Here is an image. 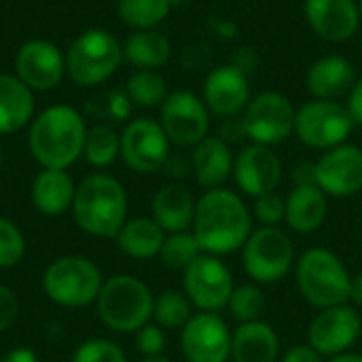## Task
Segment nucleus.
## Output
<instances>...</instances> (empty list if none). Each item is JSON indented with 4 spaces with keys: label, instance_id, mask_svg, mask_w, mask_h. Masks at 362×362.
<instances>
[{
    "label": "nucleus",
    "instance_id": "obj_13",
    "mask_svg": "<svg viewBox=\"0 0 362 362\" xmlns=\"http://www.w3.org/2000/svg\"><path fill=\"white\" fill-rule=\"evenodd\" d=\"M362 333V318L354 305L344 303L320 310L308 329V344L322 356L335 358L352 350Z\"/></svg>",
    "mask_w": 362,
    "mask_h": 362
},
{
    "label": "nucleus",
    "instance_id": "obj_53",
    "mask_svg": "<svg viewBox=\"0 0 362 362\" xmlns=\"http://www.w3.org/2000/svg\"><path fill=\"white\" fill-rule=\"evenodd\" d=\"M358 15H361V23H362V0H358Z\"/></svg>",
    "mask_w": 362,
    "mask_h": 362
},
{
    "label": "nucleus",
    "instance_id": "obj_26",
    "mask_svg": "<svg viewBox=\"0 0 362 362\" xmlns=\"http://www.w3.org/2000/svg\"><path fill=\"white\" fill-rule=\"evenodd\" d=\"M76 185L68 170H40L32 182L30 197L34 208L45 216H62L72 210Z\"/></svg>",
    "mask_w": 362,
    "mask_h": 362
},
{
    "label": "nucleus",
    "instance_id": "obj_51",
    "mask_svg": "<svg viewBox=\"0 0 362 362\" xmlns=\"http://www.w3.org/2000/svg\"><path fill=\"white\" fill-rule=\"evenodd\" d=\"M142 362H170V361L161 354V356H144V361Z\"/></svg>",
    "mask_w": 362,
    "mask_h": 362
},
{
    "label": "nucleus",
    "instance_id": "obj_19",
    "mask_svg": "<svg viewBox=\"0 0 362 362\" xmlns=\"http://www.w3.org/2000/svg\"><path fill=\"white\" fill-rule=\"evenodd\" d=\"M202 100L208 106L210 115H216L221 119L240 117L250 102L248 76L231 64L216 66L204 81Z\"/></svg>",
    "mask_w": 362,
    "mask_h": 362
},
{
    "label": "nucleus",
    "instance_id": "obj_21",
    "mask_svg": "<svg viewBox=\"0 0 362 362\" xmlns=\"http://www.w3.org/2000/svg\"><path fill=\"white\" fill-rule=\"evenodd\" d=\"M356 81L358 78L354 64L337 53L316 59L305 76L308 91L316 100H339L341 95L352 91Z\"/></svg>",
    "mask_w": 362,
    "mask_h": 362
},
{
    "label": "nucleus",
    "instance_id": "obj_37",
    "mask_svg": "<svg viewBox=\"0 0 362 362\" xmlns=\"http://www.w3.org/2000/svg\"><path fill=\"white\" fill-rule=\"evenodd\" d=\"M72 362H127V356L123 348L115 344L112 339L93 337V339L83 341L74 350Z\"/></svg>",
    "mask_w": 362,
    "mask_h": 362
},
{
    "label": "nucleus",
    "instance_id": "obj_11",
    "mask_svg": "<svg viewBox=\"0 0 362 362\" xmlns=\"http://www.w3.org/2000/svg\"><path fill=\"white\" fill-rule=\"evenodd\" d=\"M182 288L193 308L218 314L227 308L235 284L229 267L218 257L202 252L182 272Z\"/></svg>",
    "mask_w": 362,
    "mask_h": 362
},
{
    "label": "nucleus",
    "instance_id": "obj_22",
    "mask_svg": "<svg viewBox=\"0 0 362 362\" xmlns=\"http://www.w3.org/2000/svg\"><path fill=\"white\" fill-rule=\"evenodd\" d=\"M233 161L235 155L231 146L218 136H208L193 146L191 172L204 189H221L227 178L233 176Z\"/></svg>",
    "mask_w": 362,
    "mask_h": 362
},
{
    "label": "nucleus",
    "instance_id": "obj_35",
    "mask_svg": "<svg viewBox=\"0 0 362 362\" xmlns=\"http://www.w3.org/2000/svg\"><path fill=\"white\" fill-rule=\"evenodd\" d=\"M231 316L240 322H255V320H263V312H265V295L257 284H240L233 288L229 303H227Z\"/></svg>",
    "mask_w": 362,
    "mask_h": 362
},
{
    "label": "nucleus",
    "instance_id": "obj_24",
    "mask_svg": "<svg viewBox=\"0 0 362 362\" xmlns=\"http://www.w3.org/2000/svg\"><path fill=\"white\" fill-rule=\"evenodd\" d=\"M280 337L265 320L240 325L231 333V361L233 362H278Z\"/></svg>",
    "mask_w": 362,
    "mask_h": 362
},
{
    "label": "nucleus",
    "instance_id": "obj_18",
    "mask_svg": "<svg viewBox=\"0 0 362 362\" xmlns=\"http://www.w3.org/2000/svg\"><path fill=\"white\" fill-rule=\"evenodd\" d=\"M233 178L240 191L255 199L274 193L282 182V159L272 146L252 142L235 155Z\"/></svg>",
    "mask_w": 362,
    "mask_h": 362
},
{
    "label": "nucleus",
    "instance_id": "obj_8",
    "mask_svg": "<svg viewBox=\"0 0 362 362\" xmlns=\"http://www.w3.org/2000/svg\"><path fill=\"white\" fill-rule=\"evenodd\" d=\"M242 265L257 284H276L288 276L295 265V246L280 227L252 229L242 246Z\"/></svg>",
    "mask_w": 362,
    "mask_h": 362
},
{
    "label": "nucleus",
    "instance_id": "obj_38",
    "mask_svg": "<svg viewBox=\"0 0 362 362\" xmlns=\"http://www.w3.org/2000/svg\"><path fill=\"white\" fill-rule=\"evenodd\" d=\"M286 214V199L280 197L276 191L261 195L255 199V208H252V216L263 225V227H278L284 221Z\"/></svg>",
    "mask_w": 362,
    "mask_h": 362
},
{
    "label": "nucleus",
    "instance_id": "obj_34",
    "mask_svg": "<svg viewBox=\"0 0 362 362\" xmlns=\"http://www.w3.org/2000/svg\"><path fill=\"white\" fill-rule=\"evenodd\" d=\"M202 255V248L193 235V231H178V233H168L165 242L161 246V261L170 269H187L197 257Z\"/></svg>",
    "mask_w": 362,
    "mask_h": 362
},
{
    "label": "nucleus",
    "instance_id": "obj_29",
    "mask_svg": "<svg viewBox=\"0 0 362 362\" xmlns=\"http://www.w3.org/2000/svg\"><path fill=\"white\" fill-rule=\"evenodd\" d=\"M123 57L136 70H159L172 57V42L163 32L136 30L123 45Z\"/></svg>",
    "mask_w": 362,
    "mask_h": 362
},
{
    "label": "nucleus",
    "instance_id": "obj_9",
    "mask_svg": "<svg viewBox=\"0 0 362 362\" xmlns=\"http://www.w3.org/2000/svg\"><path fill=\"white\" fill-rule=\"evenodd\" d=\"M354 127L348 106L337 100H312L303 104L295 117L297 138L316 151H331L346 144Z\"/></svg>",
    "mask_w": 362,
    "mask_h": 362
},
{
    "label": "nucleus",
    "instance_id": "obj_5",
    "mask_svg": "<svg viewBox=\"0 0 362 362\" xmlns=\"http://www.w3.org/2000/svg\"><path fill=\"white\" fill-rule=\"evenodd\" d=\"M301 297L316 310L344 305L350 301L352 276L344 261L327 248L305 250L295 267Z\"/></svg>",
    "mask_w": 362,
    "mask_h": 362
},
{
    "label": "nucleus",
    "instance_id": "obj_43",
    "mask_svg": "<svg viewBox=\"0 0 362 362\" xmlns=\"http://www.w3.org/2000/svg\"><path fill=\"white\" fill-rule=\"evenodd\" d=\"M231 66H235L240 72H244V74L248 76L250 72L257 70V66H259V55H257V51H255L252 47H240V49L233 53V57H231Z\"/></svg>",
    "mask_w": 362,
    "mask_h": 362
},
{
    "label": "nucleus",
    "instance_id": "obj_54",
    "mask_svg": "<svg viewBox=\"0 0 362 362\" xmlns=\"http://www.w3.org/2000/svg\"><path fill=\"white\" fill-rule=\"evenodd\" d=\"M0 170H2V146H0Z\"/></svg>",
    "mask_w": 362,
    "mask_h": 362
},
{
    "label": "nucleus",
    "instance_id": "obj_45",
    "mask_svg": "<svg viewBox=\"0 0 362 362\" xmlns=\"http://www.w3.org/2000/svg\"><path fill=\"white\" fill-rule=\"evenodd\" d=\"M348 110L354 119V125L362 127V78L354 83L352 91L348 93Z\"/></svg>",
    "mask_w": 362,
    "mask_h": 362
},
{
    "label": "nucleus",
    "instance_id": "obj_40",
    "mask_svg": "<svg viewBox=\"0 0 362 362\" xmlns=\"http://www.w3.org/2000/svg\"><path fill=\"white\" fill-rule=\"evenodd\" d=\"M17 316H19V301L15 293L8 286L0 284V333L8 331L15 325Z\"/></svg>",
    "mask_w": 362,
    "mask_h": 362
},
{
    "label": "nucleus",
    "instance_id": "obj_2",
    "mask_svg": "<svg viewBox=\"0 0 362 362\" xmlns=\"http://www.w3.org/2000/svg\"><path fill=\"white\" fill-rule=\"evenodd\" d=\"M87 123L68 104H53L30 123L28 146L36 163L45 170H68L83 155Z\"/></svg>",
    "mask_w": 362,
    "mask_h": 362
},
{
    "label": "nucleus",
    "instance_id": "obj_3",
    "mask_svg": "<svg viewBox=\"0 0 362 362\" xmlns=\"http://www.w3.org/2000/svg\"><path fill=\"white\" fill-rule=\"evenodd\" d=\"M129 199L125 187L108 174H91L76 185L72 218L87 235L117 238L127 221Z\"/></svg>",
    "mask_w": 362,
    "mask_h": 362
},
{
    "label": "nucleus",
    "instance_id": "obj_48",
    "mask_svg": "<svg viewBox=\"0 0 362 362\" xmlns=\"http://www.w3.org/2000/svg\"><path fill=\"white\" fill-rule=\"evenodd\" d=\"M165 172L170 174V176H174V178H185V174L191 170V163H187L182 157H168V161H165Z\"/></svg>",
    "mask_w": 362,
    "mask_h": 362
},
{
    "label": "nucleus",
    "instance_id": "obj_36",
    "mask_svg": "<svg viewBox=\"0 0 362 362\" xmlns=\"http://www.w3.org/2000/svg\"><path fill=\"white\" fill-rule=\"evenodd\" d=\"M25 255V238L21 229L11 221L0 216V269L15 267Z\"/></svg>",
    "mask_w": 362,
    "mask_h": 362
},
{
    "label": "nucleus",
    "instance_id": "obj_1",
    "mask_svg": "<svg viewBox=\"0 0 362 362\" xmlns=\"http://www.w3.org/2000/svg\"><path fill=\"white\" fill-rule=\"evenodd\" d=\"M252 233V214L244 199L221 187L206 191L195 204L193 235L206 255L223 257L240 250Z\"/></svg>",
    "mask_w": 362,
    "mask_h": 362
},
{
    "label": "nucleus",
    "instance_id": "obj_46",
    "mask_svg": "<svg viewBox=\"0 0 362 362\" xmlns=\"http://www.w3.org/2000/svg\"><path fill=\"white\" fill-rule=\"evenodd\" d=\"M293 182H295V187H299V185H316L314 163H299L293 170Z\"/></svg>",
    "mask_w": 362,
    "mask_h": 362
},
{
    "label": "nucleus",
    "instance_id": "obj_16",
    "mask_svg": "<svg viewBox=\"0 0 362 362\" xmlns=\"http://www.w3.org/2000/svg\"><path fill=\"white\" fill-rule=\"evenodd\" d=\"M15 76L32 91H51L66 76V55L55 42L32 38L15 55Z\"/></svg>",
    "mask_w": 362,
    "mask_h": 362
},
{
    "label": "nucleus",
    "instance_id": "obj_14",
    "mask_svg": "<svg viewBox=\"0 0 362 362\" xmlns=\"http://www.w3.org/2000/svg\"><path fill=\"white\" fill-rule=\"evenodd\" d=\"M170 144L159 121L134 119L121 132V159L138 174H153L165 165Z\"/></svg>",
    "mask_w": 362,
    "mask_h": 362
},
{
    "label": "nucleus",
    "instance_id": "obj_33",
    "mask_svg": "<svg viewBox=\"0 0 362 362\" xmlns=\"http://www.w3.org/2000/svg\"><path fill=\"white\" fill-rule=\"evenodd\" d=\"M193 316V303L189 297L180 291H163L159 297H155L153 305V320L163 331H176L182 329Z\"/></svg>",
    "mask_w": 362,
    "mask_h": 362
},
{
    "label": "nucleus",
    "instance_id": "obj_41",
    "mask_svg": "<svg viewBox=\"0 0 362 362\" xmlns=\"http://www.w3.org/2000/svg\"><path fill=\"white\" fill-rule=\"evenodd\" d=\"M106 112H108V119H112V121H125L132 112V100L127 98V93L110 91Z\"/></svg>",
    "mask_w": 362,
    "mask_h": 362
},
{
    "label": "nucleus",
    "instance_id": "obj_25",
    "mask_svg": "<svg viewBox=\"0 0 362 362\" xmlns=\"http://www.w3.org/2000/svg\"><path fill=\"white\" fill-rule=\"evenodd\" d=\"M195 199L182 185H163L151 202V214L153 221L165 231V233H178L189 231L193 227L195 216Z\"/></svg>",
    "mask_w": 362,
    "mask_h": 362
},
{
    "label": "nucleus",
    "instance_id": "obj_50",
    "mask_svg": "<svg viewBox=\"0 0 362 362\" xmlns=\"http://www.w3.org/2000/svg\"><path fill=\"white\" fill-rule=\"evenodd\" d=\"M329 362H362V354L346 352V354H339V356H335V358H329Z\"/></svg>",
    "mask_w": 362,
    "mask_h": 362
},
{
    "label": "nucleus",
    "instance_id": "obj_23",
    "mask_svg": "<svg viewBox=\"0 0 362 362\" xmlns=\"http://www.w3.org/2000/svg\"><path fill=\"white\" fill-rule=\"evenodd\" d=\"M329 214V197L318 185H299L286 197L284 223L295 233L318 231Z\"/></svg>",
    "mask_w": 362,
    "mask_h": 362
},
{
    "label": "nucleus",
    "instance_id": "obj_30",
    "mask_svg": "<svg viewBox=\"0 0 362 362\" xmlns=\"http://www.w3.org/2000/svg\"><path fill=\"white\" fill-rule=\"evenodd\" d=\"M83 155L93 168H108L121 155V134H117L110 125L98 123L87 129Z\"/></svg>",
    "mask_w": 362,
    "mask_h": 362
},
{
    "label": "nucleus",
    "instance_id": "obj_31",
    "mask_svg": "<svg viewBox=\"0 0 362 362\" xmlns=\"http://www.w3.org/2000/svg\"><path fill=\"white\" fill-rule=\"evenodd\" d=\"M119 17L134 30H155L168 19L172 4L170 0H119Z\"/></svg>",
    "mask_w": 362,
    "mask_h": 362
},
{
    "label": "nucleus",
    "instance_id": "obj_28",
    "mask_svg": "<svg viewBox=\"0 0 362 362\" xmlns=\"http://www.w3.org/2000/svg\"><path fill=\"white\" fill-rule=\"evenodd\" d=\"M115 240L123 255L144 261L161 252V246L165 242V231L153 221V216H136L125 221V225L121 227Z\"/></svg>",
    "mask_w": 362,
    "mask_h": 362
},
{
    "label": "nucleus",
    "instance_id": "obj_20",
    "mask_svg": "<svg viewBox=\"0 0 362 362\" xmlns=\"http://www.w3.org/2000/svg\"><path fill=\"white\" fill-rule=\"evenodd\" d=\"M303 15L312 32L327 42L350 40L361 25L356 0H305Z\"/></svg>",
    "mask_w": 362,
    "mask_h": 362
},
{
    "label": "nucleus",
    "instance_id": "obj_39",
    "mask_svg": "<svg viewBox=\"0 0 362 362\" xmlns=\"http://www.w3.org/2000/svg\"><path fill=\"white\" fill-rule=\"evenodd\" d=\"M165 331L155 325V322H148L144 325L138 333H136V346H138V352L144 354V356H161L163 350H165Z\"/></svg>",
    "mask_w": 362,
    "mask_h": 362
},
{
    "label": "nucleus",
    "instance_id": "obj_42",
    "mask_svg": "<svg viewBox=\"0 0 362 362\" xmlns=\"http://www.w3.org/2000/svg\"><path fill=\"white\" fill-rule=\"evenodd\" d=\"M218 138L225 140L227 144L244 140L246 138V129H244L242 117H227V119H223V125L218 129Z\"/></svg>",
    "mask_w": 362,
    "mask_h": 362
},
{
    "label": "nucleus",
    "instance_id": "obj_44",
    "mask_svg": "<svg viewBox=\"0 0 362 362\" xmlns=\"http://www.w3.org/2000/svg\"><path fill=\"white\" fill-rule=\"evenodd\" d=\"M280 362H325V356L318 354L310 344H299L291 348Z\"/></svg>",
    "mask_w": 362,
    "mask_h": 362
},
{
    "label": "nucleus",
    "instance_id": "obj_47",
    "mask_svg": "<svg viewBox=\"0 0 362 362\" xmlns=\"http://www.w3.org/2000/svg\"><path fill=\"white\" fill-rule=\"evenodd\" d=\"M0 362H38V356L30 348H13L2 356Z\"/></svg>",
    "mask_w": 362,
    "mask_h": 362
},
{
    "label": "nucleus",
    "instance_id": "obj_12",
    "mask_svg": "<svg viewBox=\"0 0 362 362\" xmlns=\"http://www.w3.org/2000/svg\"><path fill=\"white\" fill-rule=\"evenodd\" d=\"M159 123L172 144L193 148L204 138H208L210 110L204 104V100L193 91H172L161 104Z\"/></svg>",
    "mask_w": 362,
    "mask_h": 362
},
{
    "label": "nucleus",
    "instance_id": "obj_6",
    "mask_svg": "<svg viewBox=\"0 0 362 362\" xmlns=\"http://www.w3.org/2000/svg\"><path fill=\"white\" fill-rule=\"evenodd\" d=\"M123 45L102 28L81 32L66 51V74L78 87H95L108 81L123 62Z\"/></svg>",
    "mask_w": 362,
    "mask_h": 362
},
{
    "label": "nucleus",
    "instance_id": "obj_27",
    "mask_svg": "<svg viewBox=\"0 0 362 362\" xmlns=\"http://www.w3.org/2000/svg\"><path fill=\"white\" fill-rule=\"evenodd\" d=\"M34 91L15 74L0 72V136L15 134L32 123Z\"/></svg>",
    "mask_w": 362,
    "mask_h": 362
},
{
    "label": "nucleus",
    "instance_id": "obj_15",
    "mask_svg": "<svg viewBox=\"0 0 362 362\" xmlns=\"http://www.w3.org/2000/svg\"><path fill=\"white\" fill-rule=\"evenodd\" d=\"M180 352L187 362H227L231 358V331L221 314L197 312L180 329Z\"/></svg>",
    "mask_w": 362,
    "mask_h": 362
},
{
    "label": "nucleus",
    "instance_id": "obj_17",
    "mask_svg": "<svg viewBox=\"0 0 362 362\" xmlns=\"http://www.w3.org/2000/svg\"><path fill=\"white\" fill-rule=\"evenodd\" d=\"M316 185L327 197H352L362 191V148L356 144H339L314 163Z\"/></svg>",
    "mask_w": 362,
    "mask_h": 362
},
{
    "label": "nucleus",
    "instance_id": "obj_32",
    "mask_svg": "<svg viewBox=\"0 0 362 362\" xmlns=\"http://www.w3.org/2000/svg\"><path fill=\"white\" fill-rule=\"evenodd\" d=\"M125 93L132 100V104L142 106V108H153L161 106L165 102L168 93V83L157 70H136L125 85Z\"/></svg>",
    "mask_w": 362,
    "mask_h": 362
},
{
    "label": "nucleus",
    "instance_id": "obj_7",
    "mask_svg": "<svg viewBox=\"0 0 362 362\" xmlns=\"http://www.w3.org/2000/svg\"><path fill=\"white\" fill-rule=\"evenodd\" d=\"M42 293L59 308L78 310L98 301L104 286L100 267L81 255H66L55 259L42 274Z\"/></svg>",
    "mask_w": 362,
    "mask_h": 362
},
{
    "label": "nucleus",
    "instance_id": "obj_4",
    "mask_svg": "<svg viewBox=\"0 0 362 362\" xmlns=\"http://www.w3.org/2000/svg\"><path fill=\"white\" fill-rule=\"evenodd\" d=\"M95 305L106 329L127 335L138 333L153 320L155 295L140 278L119 274L104 280Z\"/></svg>",
    "mask_w": 362,
    "mask_h": 362
},
{
    "label": "nucleus",
    "instance_id": "obj_49",
    "mask_svg": "<svg viewBox=\"0 0 362 362\" xmlns=\"http://www.w3.org/2000/svg\"><path fill=\"white\" fill-rule=\"evenodd\" d=\"M350 301L354 305L362 308V272H358L356 276H352V282H350Z\"/></svg>",
    "mask_w": 362,
    "mask_h": 362
},
{
    "label": "nucleus",
    "instance_id": "obj_10",
    "mask_svg": "<svg viewBox=\"0 0 362 362\" xmlns=\"http://www.w3.org/2000/svg\"><path fill=\"white\" fill-rule=\"evenodd\" d=\"M297 110L284 93L265 91L252 98L242 112L246 138L255 144L276 146L295 132Z\"/></svg>",
    "mask_w": 362,
    "mask_h": 362
},
{
    "label": "nucleus",
    "instance_id": "obj_52",
    "mask_svg": "<svg viewBox=\"0 0 362 362\" xmlns=\"http://www.w3.org/2000/svg\"><path fill=\"white\" fill-rule=\"evenodd\" d=\"M185 2H187V0H170V4H172V6H176V4H185Z\"/></svg>",
    "mask_w": 362,
    "mask_h": 362
}]
</instances>
